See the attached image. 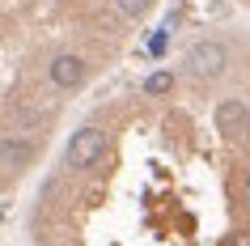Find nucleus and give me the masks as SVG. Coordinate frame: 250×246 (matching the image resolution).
Returning <instances> with one entry per match:
<instances>
[{"instance_id": "nucleus-1", "label": "nucleus", "mask_w": 250, "mask_h": 246, "mask_svg": "<svg viewBox=\"0 0 250 246\" xmlns=\"http://www.w3.org/2000/svg\"><path fill=\"white\" fill-rule=\"evenodd\" d=\"M229 68V47L221 39H199L191 43V51H187V72H195L204 81H216Z\"/></svg>"}, {"instance_id": "nucleus-2", "label": "nucleus", "mask_w": 250, "mask_h": 246, "mask_svg": "<svg viewBox=\"0 0 250 246\" xmlns=\"http://www.w3.org/2000/svg\"><path fill=\"white\" fill-rule=\"evenodd\" d=\"M102 153H106V132L102 128H81V132H72V140L64 149V166L68 170H89Z\"/></svg>"}, {"instance_id": "nucleus-3", "label": "nucleus", "mask_w": 250, "mask_h": 246, "mask_svg": "<svg viewBox=\"0 0 250 246\" xmlns=\"http://www.w3.org/2000/svg\"><path fill=\"white\" fill-rule=\"evenodd\" d=\"M47 77H51L55 89H81L85 77H89V68H85V60H81L77 51H60L51 64H47Z\"/></svg>"}, {"instance_id": "nucleus-4", "label": "nucleus", "mask_w": 250, "mask_h": 246, "mask_svg": "<svg viewBox=\"0 0 250 246\" xmlns=\"http://www.w3.org/2000/svg\"><path fill=\"white\" fill-rule=\"evenodd\" d=\"M216 132H225V136H242V132H250V106L242 102V98H225V102H216Z\"/></svg>"}, {"instance_id": "nucleus-5", "label": "nucleus", "mask_w": 250, "mask_h": 246, "mask_svg": "<svg viewBox=\"0 0 250 246\" xmlns=\"http://www.w3.org/2000/svg\"><path fill=\"white\" fill-rule=\"evenodd\" d=\"M30 157H34V140L30 136H4L0 140V166L4 170H21V166H30Z\"/></svg>"}, {"instance_id": "nucleus-6", "label": "nucleus", "mask_w": 250, "mask_h": 246, "mask_svg": "<svg viewBox=\"0 0 250 246\" xmlns=\"http://www.w3.org/2000/svg\"><path fill=\"white\" fill-rule=\"evenodd\" d=\"M174 85H178L174 72H153V77H145V98H166V93H174Z\"/></svg>"}, {"instance_id": "nucleus-7", "label": "nucleus", "mask_w": 250, "mask_h": 246, "mask_svg": "<svg viewBox=\"0 0 250 246\" xmlns=\"http://www.w3.org/2000/svg\"><path fill=\"white\" fill-rule=\"evenodd\" d=\"M115 4H119V17H127V22H140L153 9V0H115Z\"/></svg>"}, {"instance_id": "nucleus-8", "label": "nucleus", "mask_w": 250, "mask_h": 246, "mask_svg": "<svg viewBox=\"0 0 250 246\" xmlns=\"http://www.w3.org/2000/svg\"><path fill=\"white\" fill-rule=\"evenodd\" d=\"M242 204L250 208V166H246V174H242Z\"/></svg>"}, {"instance_id": "nucleus-9", "label": "nucleus", "mask_w": 250, "mask_h": 246, "mask_svg": "<svg viewBox=\"0 0 250 246\" xmlns=\"http://www.w3.org/2000/svg\"><path fill=\"white\" fill-rule=\"evenodd\" d=\"M233 246H250V229H242V233H237V242Z\"/></svg>"}]
</instances>
